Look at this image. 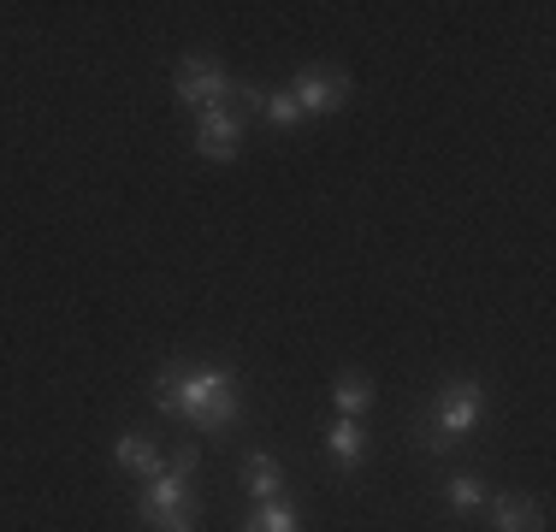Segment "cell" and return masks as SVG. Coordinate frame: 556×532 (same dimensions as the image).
I'll return each mask as SVG.
<instances>
[{
    "instance_id": "1",
    "label": "cell",
    "mask_w": 556,
    "mask_h": 532,
    "mask_svg": "<svg viewBox=\"0 0 556 532\" xmlns=\"http://www.w3.org/2000/svg\"><path fill=\"white\" fill-rule=\"evenodd\" d=\"M154 408L172 420H190L195 432H231L243 420V391L225 367H166L154 372Z\"/></svg>"
},
{
    "instance_id": "2",
    "label": "cell",
    "mask_w": 556,
    "mask_h": 532,
    "mask_svg": "<svg viewBox=\"0 0 556 532\" xmlns=\"http://www.w3.org/2000/svg\"><path fill=\"white\" fill-rule=\"evenodd\" d=\"M195 461H202V449L184 444L178 456H172L166 468L137 491V521H142V527H154V532H195V527H202V509L190 503Z\"/></svg>"
},
{
    "instance_id": "3",
    "label": "cell",
    "mask_w": 556,
    "mask_h": 532,
    "mask_svg": "<svg viewBox=\"0 0 556 532\" xmlns=\"http://www.w3.org/2000/svg\"><path fill=\"white\" fill-rule=\"evenodd\" d=\"M480 420H485V384L480 379H450L439 391V403H432V420L420 426V449H427V456H444V449H456Z\"/></svg>"
},
{
    "instance_id": "4",
    "label": "cell",
    "mask_w": 556,
    "mask_h": 532,
    "mask_svg": "<svg viewBox=\"0 0 556 532\" xmlns=\"http://www.w3.org/2000/svg\"><path fill=\"white\" fill-rule=\"evenodd\" d=\"M172 89H178L184 106H195V113H214V106L231 96V77L219 72L207 53H190V60H178V77H172Z\"/></svg>"
},
{
    "instance_id": "5",
    "label": "cell",
    "mask_w": 556,
    "mask_h": 532,
    "mask_svg": "<svg viewBox=\"0 0 556 532\" xmlns=\"http://www.w3.org/2000/svg\"><path fill=\"white\" fill-rule=\"evenodd\" d=\"M195 154L202 160H237L243 154V118H231L225 106L195 113Z\"/></svg>"
},
{
    "instance_id": "6",
    "label": "cell",
    "mask_w": 556,
    "mask_h": 532,
    "mask_svg": "<svg viewBox=\"0 0 556 532\" xmlns=\"http://www.w3.org/2000/svg\"><path fill=\"white\" fill-rule=\"evenodd\" d=\"M290 101L302 106V118H314V113H338V106L350 101V84H343L338 72H302L296 84H290Z\"/></svg>"
},
{
    "instance_id": "7",
    "label": "cell",
    "mask_w": 556,
    "mask_h": 532,
    "mask_svg": "<svg viewBox=\"0 0 556 532\" xmlns=\"http://www.w3.org/2000/svg\"><path fill=\"white\" fill-rule=\"evenodd\" d=\"M326 456H332L338 461V468H362V456H367V432H362V420H332V426H326Z\"/></svg>"
},
{
    "instance_id": "8",
    "label": "cell",
    "mask_w": 556,
    "mask_h": 532,
    "mask_svg": "<svg viewBox=\"0 0 556 532\" xmlns=\"http://www.w3.org/2000/svg\"><path fill=\"white\" fill-rule=\"evenodd\" d=\"M492 527L497 532H545V509L533 497H497L492 503Z\"/></svg>"
},
{
    "instance_id": "9",
    "label": "cell",
    "mask_w": 556,
    "mask_h": 532,
    "mask_svg": "<svg viewBox=\"0 0 556 532\" xmlns=\"http://www.w3.org/2000/svg\"><path fill=\"white\" fill-rule=\"evenodd\" d=\"M243 485L255 491L261 503H273V497H285V468H278L267 449H249L243 456Z\"/></svg>"
},
{
    "instance_id": "10",
    "label": "cell",
    "mask_w": 556,
    "mask_h": 532,
    "mask_svg": "<svg viewBox=\"0 0 556 532\" xmlns=\"http://www.w3.org/2000/svg\"><path fill=\"white\" fill-rule=\"evenodd\" d=\"M113 456H118V468L137 473V479H154V473H161V449H154L142 432H118Z\"/></svg>"
},
{
    "instance_id": "11",
    "label": "cell",
    "mask_w": 556,
    "mask_h": 532,
    "mask_svg": "<svg viewBox=\"0 0 556 532\" xmlns=\"http://www.w3.org/2000/svg\"><path fill=\"white\" fill-rule=\"evenodd\" d=\"M332 408L343 420H362L367 408H374V384H367V372H338L332 379Z\"/></svg>"
},
{
    "instance_id": "12",
    "label": "cell",
    "mask_w": 556,
    "mask_h": 532,
    "mask_svg": "<svg viewBox=\"0 0 556 532\" xmlns=\"http://www.w3.org/2000/svg\"><path fill=\"white\" fill-rule=\"evenodd\" d=\"M243 532H302V515L290 509L285 497H273V503H261L255 515L243 521Z\"/></svg>"
},
{
    "instance_id": "13",
    "label": "cell",
    "mask_w": 556,
    "mask_h": 532,
    "mask_svg": "<svg viewBox=\"0 0 556 532\" xmlns=\"http://www.w3.org/2000/svg\"><path fill=\"white\" fill-rule=\"evenodd\" d=\"M444 503H450L456 515H473V509L485 503V479H480V473H456V479L444 485Z\"/></svg>"
},
{
    "instance_id": "14",
    "label": "cell",
    "mask_w": 556,
    "mask_h": 532,
    "mask_svg": "<svg viewBox=\"0 0 556 532\" xmlns=\"http://www.w3.org/2000/svg\"><path fill=\"white\" fill-rule=\"evenodd\" d=\"M261 113H267V125H278V130H290V125H302V106L290 101V89H273L267 101H261Z\"/></svg>"
}]
</instances>
